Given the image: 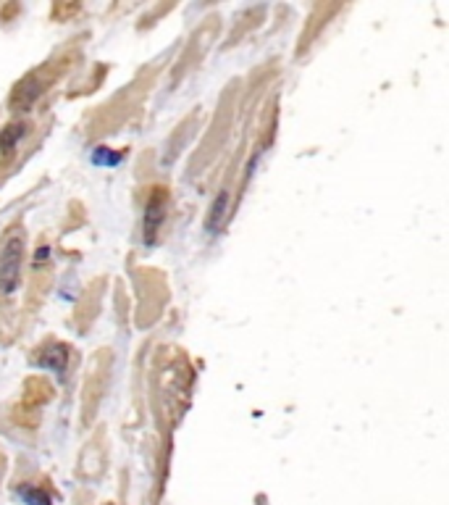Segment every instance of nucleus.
Instances as JSON below:
<instances>
[{
	"mask_svg": "<svg viewBox=\"0 0 449 505\" xmlns=\"http://www.w3.org/2000/svg\"><path fill=\"white\" fill-rule=\"evenodd\" d=\"M21 263H24V234L11 232L3 248H0V295H11L21 279Z\"/></svg>",
	"mask_w": 449,
	"mask_h": 505,
	"instance_id": "nucleus-1",
	"label": "nucleus"
},
{
	"mask_svg": "<svg viewBox=\"0 0 449 505\" xmlns=\"http://www.w3.org/2000/svg\"><path fill=\"white\" fill-rule=\"evenodd\" d=\"M21 497L27 500L29 505H50V500H47L45 492H37V489H21Z\"/></svg>",
	"mask_w": 449,
	"mask_h": 505,
	"instance_id": "nucleus-2",
	"label": "nucleus"
}]
</instances>
